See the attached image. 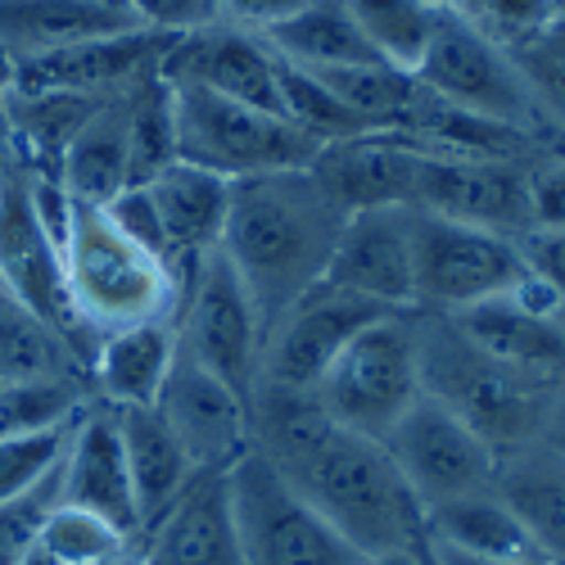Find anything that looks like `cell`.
Returning <instances> with one entry per match:
<instances>
[{
  "instance_id": "21",
  "label": "cell",
  "mask_w": 565,
  "mask_h": 565,
  "mask_svg": "<svg viewBox=\"0 0 565 565\" xmlns=\"http://www.w3.org/2000/svg\"><path fill=\"white\" fill-rule=\"evenodd\" d=\"M308 172L321 185V195L344 217L371 213V209H412L416 146H407V140L390 131H366V136L335 140V146H321Z\"/></svg>"
},
{
  "instance_id": "42",
  "label": "cell",
  "mask_w": 565,
  "mask_h": 565,
  "mask_svg": "<svg viewBox=\"0 0 565 565\" xmlns=\"http://www.w3.org/2000/svg\"><path fill=\"white\" fill-rule=\"evenodd\" d=\"M530 226L534 231H565V150L530 163Z\"/></svg>"
},
{
  "instance_id": "12",
  "label": "cell",
  "mask_w": 565,
  "mask_h": 565,
  "mask_svg": "<svg viewBox=\"0 0 565 565\" xmlns=\"http://www.w3.org/2000/svg\"><path fill=\"white\" fill-rule=\"evenodd\" d=\"M0 276H6L10 295L36 312L51 331H60L82 362L90 366L96 353V335L82 321L73 290H68V271H64V249L45 235L36 209H32V191H28V168L19 159H10V168L0 172Z\"/></svg>"
},
{
  "instance_id": "8",
  "label": "cell",
  "mask_w": 565,
  "mask_h": 565,
  "mask_svg": "<svg viewBox=\"0 0 565 565\" xmlns=\"http://www.w3.org/2000/svg\"><path fill=\"white\" fill-rule=\"evenodd\" d=\"M312 398L340 426L366 439H385L398 426V416L420 398L412 317L394 312L385 321L366 326L362 335H353L340 349V358L326 366Z\"/></svg>"
},
{
  "instance_id": "25",
  "label": "cell",
  "mask_w": 565,
  "mask_h": 565,
  "mask_svg": "<svg viewBox=\"0 0 565 565\" xmlns=\"http://www.w3.org/2000/svg\"><path fill=\"white\" fill-rule=\"evenodd\" d=\"M127 28L140 23L114 0H0V45L14 64Z\"/></svg>"
},
{
  "instance_id": "31",
  "label": "cell",
  "mask_w": 565,
  "mask_h": 565,
  "mask_svg": "<svg viewBox=\"0 0 565 565\" xmlns=\"http://www.w3.org/2000/svg\"><path fill=\"white\" fill-rule=\"evenodd\" d=\"M0 381H82V353L19 299L0 308Z\"/></svg>"
},
{
  "instance_id": "1",
  "label": "cell",
  "mask_w": 565,
  "mask_h": 565,
  "mask_svg": "<svg viewBox=\"0 0 565 565\" xmlns=\"http://www.w3.org/2000/svg\"><path fill=\"white\" fill-rule=\"evenodd\" d=\"M249 430L254 448L358 556L426 539V511L385 444L331 420L312 394L258 385L249 394Z\"/></svg>"
},
{
  "instance_id": "35",
  "label": "cell",
  "mask_w": 565,
  "mask_h": 565,
  "mask_svg": "<svg viewBox=\"0 0 565 565\" xmlns=\"http://www.w3.org/2000/svg\"><path fill=\"white\" fill-rule=\"evenodd\" d=\"M511 60L547 118V127H565V0H552L547 19L534 36L511 45Z\"/></svg>"
},
{
  "instance_id": "9",
  "label": "cell",
  "mask_w": 565,
  "mask_h": 565,
  "mask_svg": "<svg viewBox=\"0 0 565 565\" xmlns=\"http://www.w3.org/2000/svg\"><path fill=\"white\" fill-rule=\"evenodd\" d=\"M412 271L420 312H461L530 286V267L515 235L470 226L435 213L412 217Z\"/></svg>"
},
{
  "instance_id": "16",
  "label": "cell",
  "mask_w": 565,
  "mask_h": 565,
  "mask_svg": "<svg viewBox=\"0 0 565 565\" xmlns=\"http://www.w3.org/2000/svg\"><path fill=\"white\" fill-rule=\"evenodd\" d=\"M159 77L172 86H204L226 100L286 118V109H280V60L258 32L235 28L226 19L172 36Z\"/></svg>"
},
{
  "instance_id": "40",
  "label": "cell",
  "mask_w": 565,
  "mask_h": 565,
  "mask_svg": "<svg viewBox=\"0 0 565 565\" xmlns=\"http://www.w3.org/2000/svg\"><path fill=\"white\" fill-rule=\"evenodd\" d=\"M547 10H552V0H466L457 14H466L484 36H493L502 51H511V45H521L525 36L539 32Z\"/></svg>"
},
{
  "instance_id": "47",
  "label": "cell",
  "mask_w": 565,
  "mask_h": 565,
  "mask_svg": "<svg viewBox=\"0 0 565 565\" xmlns=\"http://www.w3.org/2000/svg\"><path fill=\"white\" fill-rule=\"evenodd\" d=\"M6 100V96H0ZM10 159H14V140H10V122H6V105H0V172L10 168Z\"/></svg>"
},
{
  "instance_id": "6",
  "label": "cell",
  "mask_w": 565,
  "mask_h": 565,
  "mask_svg": "<svg viewBox=\"0 0 565 565\" xmlns=\"http://www.w3.org/2000/svg\"><path fill=\"white\" fill-rule=\"evenodd\" d=\"M412 77L430 90L435 100L457 105L466 114H480L489 122H507V127H521L530 136L543 140L547 118L534 100V90L525 86L521 68H515L511 51L493 36H484L476 23L457 10H439L430 41L420 51Z\"/></svg>"
},
{
  "instance_id": "41",
  "label": "cell",
  "mask_w": 565,
  "mask_h": 565,
  "mask_svg": "<svg viewBox=\"0 0 565 565\" xmlns=\"http://www.w3.org/2000/svg\"><path fill=\"white\" fill-rule=\"evenodd\" d=\"M100 209L109 213V222L127 235L131 245H140L146 254H154L159 263L172 267V258H168V241H163V226H159V213H154V200H150L146 185H122V191H118L109 204H100Z\"/></svg>"
},
{
  "instance_id": "45",
  "label": "cell",
  "mask_w": 565,
  "mask_h": 565,
  "mask_svg": "<svg viewBox=\"0 0 565 565\" xmlns=\"http://www.w3.org/2000/svg\"><path fill=\"white\" fill-rule=\"evenodd\" d=\"M539 444L552 448L556 457H565V390L552 394V407L543 416V430H539Z\"/></svg>"
},
{
  "instance_id": "7",
  "label": "cell",
  "mask_w": 565,
  "mask_h": 565,
  "mask_svg": "<svg viewBox=\"0 0 565 565\" xmlns=\"http://www.w3.org/2000/svg\"><path fill=\"white\" fill-rule=\"evenodd\" d=\"M226 493H231V521H235L245 565H362L366 561L290 489V480L258 448H249L226 470Z\"/></svg>"
},
{
  "instance_id": "32",
  "label": "cell",
  "mask_w": 565,
  "mask_h": 565,
  "mask_svg": "<svg viewBox=\"0 0 565 565\" xmlns=\"http://www.w3.org/2000/svg\"><path fill=\"white\" fill-rule=\"evenodd\" d=\"M177 163V122L172 86L150 73L127 86V185H146Z\"/></svg>"
},
{
  "instance_id": "24",
  "label": "cell",
  "mask_w": 565,
  "mask_h": 565,
  "mask_svg": "<svg viewBox=\"0 0 565 565\" xmlns=\"http://www.w3.org/2000/svg\"><path fill=\"white\" fill-rule=\"evenodd\" d=\"M177 362V326L172 321H140L122 331L100 335L86 366L90 403L105 407H154L168 371Z\"/></svg>"
},
{
  "instance_id": "2",
  "label": "cell",
  "mask_w": 565,
  "mask_h": 565,
  "mask_svg": "<svg viewBox=\"0 0 565 565\" xmlns=\"http://www.w3.org/2000/svg\"><path fill=\"white\" fill-rule=\"evenodd\" d=\"M344 231V213L321 195L308 168L231 181L222 258L258 303L263 331L326 280Z\"/></svg>"
},
{
  "instance_id": "53",
  "label": "cell",
  "mask_w": 565,
  "mask_h": 565,
  "mask_svg": "<svg viewBox=\"0 0 565 565\" xmlns=\"http://www.w3.org/2000/svg\"><path fill=\"white\" fill-rule=\"evenodd\" d=\"M0 385H6V381H0Z\"/></svg>"
},
{
  "instance_id": "36",
  "label": "cell",
  "mask_w": 565,
  "mask_h": 565,
  "mask_svg": "<svg viewBox=\"0 0 565 565\" xmlns=\"http://www.w3.org/2000/svg\"><path fill=\"white\" fill-rule=\"evenodd\" d=\"M276 60H280V55H276ZM280 109H286V118H290L299 131H308L317 146H335V140H349V136H366V131H371L353 109H344V105L331 96V90L321 86L317 73L295 68V64H286V60H280Z\"/></svg>"
},
{
  "instance_id": "49",
  "label": "cell",
  "mask_w": 565,
  "mask_h": 565,
  "mask_svg": "<svg viewBox=\"0 0 565 565\" xmlns=\"http://www.w3.org/2000/svg\"><path fill=\"white\" fill-rule=\"evenodd\" d=\"M19 565H60V561H55V556H51V552H45V547H41V543H32V547H28V556H23V561H19Z\"/></svg>"
},
{
  "instance_id": "50",
  "label": "cell",
  "mask_w": 565,
  "mask_h": 565,
  "mask_svg": "<svg viewBox=\"0 0 565 565\" xmlns=\"http://www.w3.org/2000/svg\"><path fill=\"white\" fill-rule=\"evenodd\" d=\"M6 303H14V295H10V286H6V276H0V308Z\"/></svg>"
},
{
  "instance_id": "44",
  "label": "cell",
  "mask_w": 565,
  "mask_h": 565,
  "mask_svg": "<svg viewBox=\"0 0 565 565\" xmlns=\"http://www.w3.org/2000/svg\"><path fill=\"white\" fill-rule=\"evenodd\" d=\"M312 0H222V19L249 32H267L276 23L295 19L299 10H308Z\"/></svg>"
},
{
  "instance_id": "11",
  "label": "cell",
  "mask_w": 565,
  "mask_h": 565,
  "mask_svg": "<svg viewBox=\"0 0 565 565\" xmlns=\"http://www.w3.org/2000/svg\"><path fill=\"white\" fill-rule=\"evenodd\" d=\"M381 444L394 457L398 476L420 502V511L448 507L470 493H489L502 461V452L484 435H476L461 416H452L430 394H420Z\"/></svg>"
},
{
  "instance_id": "14",
  "label": "cell",
  "mask_w": 565,
  "mask_h": 565,
  "mask_svg": "<svg viewBox=\"0 0 565 565\" xmlns=\"http://www.w3.org/2000/svg\"><path fill=\"white\" fill-rule=\"evenodd\" d=\"M530 163L534 159H476L416 146V213H435L502 235L530 231Z\"/></svg>"
},
{
  "instance_id": "15",
  "label": "cell",
  "mask_w": 565,
  "mask_h": 565,
  "mask_svg": "<svg viewBox=\"0 0 565 565\" xmlns=\"http://www.w3.org/2000/svg\"><path fill=\"white\" fill-rule=\"evenodd\" d=\"M457 331L498 366L543 390H565V308L530 280L525 290L484 299L476 308L444 312Z\"/></svg>"
},
{
  "instance_id": "17",
  "label": "cell",
  "mask_w": 565,
  "mask_h": 565,
  "mask_svg": "<svg viewBox=\"0 0 565 565\" xmlns=\"http://www.w3.org/2000/svg\"><path fill=\"white\" fill-rule=\"evenodd\" d=\"M154 407L181 439L195 470H231L254 448L249 398L235 394L226 381H217L213 371H204L195 358H185L181 344Z\"/></svg>"
},
{
  "instance_id": "52",
  "label": "cell",
  "mask_w": 565,
  "mask_h": 565,
  "mask_svg": "<svg viewBox=\"0 0 565 565\" xmlns=\"http://www.w3.org/2000/svg\"><path fill=\"white\" fill-rule=\"evenodd\" d=\"M547 565H561V561H547Z\"/></svg>"
},
{
  "instance_id": "34",
  "label": "cell",
  "mask_w": 565,
  "mask_h": 565,
  "mask_svg": "<svg viewBox=\"0 0 565 565\" xmlns=\"http://www.w3.org/2000/svg\"><path fill=\"white\" fill-rule=\"evenodd\" d=\"M86 403L90 390L82 381H10L0 385V439L73 426Z\"/></svg>"
},
{
  "instance_id": "18",
  "label": "cell",
  "mask_w": 565,
  "mask_h": 565,
  "mask_svg": "<svg viewBox=\"0 0 565 565\" xmlns=\"http://www.w3.org/2000/svg\"><path fill=\"white\" fill-rule=\"evenodd\" d=\"M172 36L154 28H127L114 36H90L64 51H45L14 64V90H68V96H122L140 77L159 73Z\"/></svg>"
},
{
  "instance_id": "38",
  "label": "cell",
  "mask_w": 565,
  "mask_h": 565,
  "mask_svg": "<svg viewBox=\"0 0 565 565\" xmlns=\"http://www.w3.org/2000/svg\"><path fill=\"white\" fill-rule=\"evenodd\" d=\"M77 426V420H73ZM73 426L60 430H41V435H19V439H0V502H10L28 489H36L41 480H51L64 452H68V435Z\"/></svg>"
},
{
  "instance_id": "4",
  "label": "cell",
  "mask_w": 565,
  "mask_h": 565,
  "mask_svg": "<svg viewBox=\"0 0 565 565\" xmlns=\"http://www.w3.org/2000/svg\"><path fill=\"white\" fill-rule=\"evenodd\" d=\"M64 271L73 303L96 340L140 321H172L181 299L172 267L131 245L100 204L73 200Z\"/></svg>"
},
{
  "instance_id": "23",
  "label": "cell",
  "mask_w": 565,
  "mask_h": 565,
  "mask_svg": "<svg viewBox=\"0 0 565 565\" xmlns=\"http://www.w3.org/2000/svg\"><path fill=\"white\" fill-rule=\"evenodd\" d=\"M146 191L154 200L163 241H168V258H172V276L177 290L191 280V271L222 249V231H226V213H231V181L191 163H172L159 177L146 181Z\"/></svg>"
},
{
  "instance_id": "27",
  "label": "cell",
  "mask_w": 565,
  "mask_h": 565,
  "mask_svg": "<svg viewBox=\"0 0 565 565\" xmlns=\"http://www.w3.org/2000/svg\"><path fill=\"white\" fill-rule=\"evenodd\" d=\"M118 420V439H122V457H127V476H131V493H136V511H140V530H146L159 511L172 507V498L191 484L195 466L185 457L181 439L172 435V426L159 416V407H109Z\"/></svg>"
},
{
  "instance_id": "26",
  "label": "cell",
  "mask_w": 565,
  "mask_h": 565,
  "mask_svg": "<svg viewBox=\"0 0 565 565\" xmlns=\"http://www.w3.org/2000/svg\"><path fill=\"white\" fill-rule=\"evenodd\" d=\"M493 493L515 511L539 556L565 565V457L543 444L502 452Z\"/></svg>"
},
{
  "instance_id": "19",
  "label": "cell",
  "mask_w": 565,
  "mask_h": 565,
  "mask_svg": "<svg viewBox=\"0 0 565 565\" xmlns=\"http://www.w3.org/2000/svg\"><path fill=\"white\" fill-rule=\"evenodd\" d=\"M127 565H245L231 521L226 470H195L172 507L131 539Z\"/></svg>"
},
{
  "instance_id": "13",
  "label": "cell",
  "mask_w": 565,
  "mask_h": 565,
  "mask_svg": "<svg viewBox=\"0 0 565 565\" xmlns=\"http://www.w3.org/2000/svg\"><path fill=\"white\" fill-rule=\"evenodd\" d=\"M385 317H394V308H381V303H371L353 290H340V286H331V280H321V286H312L267 331L258 385L312 394L317 381L326 375V366L340 358V349L353 335H362L366 326L385 321Z\"/></svg>"
},
{
  "instance_id": "33",
  "label": "cell",
  "mask_w": 565,
  "mask_h": 565,
  "mask_svg": "<svg viewBox=\"0 0 565 565\" xmlns=\"http://www.w3.org/2000/svg\"><path fill=\"white\" fill-rule=\"evenodd\" d=\"M349 14L358 19V28L366 32V41L381 51L385 64L412 73L420 51L430 41L435 28V6L430 0H344Z\"/></svg>"
},
{
  "instance_id": "10",
  "label": "cell",
  "mask_w": 565,
  "mask_h": 565,
  "mask_svg": "<svg viewBox=\"0 0 565 565\" xmlns=\"http://www.w3.org/2000/svg\"><path fill=\"white\" fill-rule=\"evenodd\" d=\"M172 326H177V344L185 358H195L204 371H213L217 381H226L245 398L258 390L267 331H263L254 295L235 276V267L222 258V249L209 254L181 286Z\"/></svg>"
},
{
  "instance_id": "43",
  "label": "cell",
  "mask_w": 565,
  "mask_h": 565,
  "mask_svg": "<svg viewBox=\"0 0 565 565\" xmlns=\"http://www.w3.org/2000/svg\"><path fill=\"white\" fill-rule=\"evenodd\" d=\"M515 249H521L530 276L565 308V231H521L515 235Z\"/></svg>"
},
{
  "instance_id": "22",
  "label": "cell",
  "mask_w": 565,
  "mask_h": 565,
  "mask_svg": "<svg viewBox=\"0 0 565 565\" xmlns=\"http://www.w3.org/2000/svg\"><path fill=\"white\" fill-rule=\"evenodd\" d=\"M60 502L109 521L118 534H140V511L127 476V457L118 439V420L105 403H86L68 435V452L60 461Z\"/></svg>"
},
{
  "instance_id": "46",
  "label": "cell",
  "mask_w": 565,
  "mask_h": 565,
  "mask_svg": "<svg viewBox=\"0 0 565 565\" xmlns=\"http://www.w3.org/2000/svg\"><path fill=\"white\" fill-rule=\"evenodd\" d=\"M362 565H426V556H420V543H412V547H394V552H381V556H366Z\"/></svg>"
},
{
  "instance_id": "30",
  "label": "cell",
  "mask_w": 565,
  "mask_h": 565,
  "mask_svg": "<svg viewBox=\"0 0 565 565\" xmlns=\"http://www.w3.org/2000/svg\"><path fill=\"white\" fill-rule=\"evenodd\" d=\"M64 191L82 204H109L127 185V90L105 100L60 159Z\"/></svg>"
},
{
  "instance_id": "48",
  "label": "cell",
  "mask_w": 565,
  "mask_h": 565,
  "mask_svg": "<svg viewBox=\"0 0 565 565\" xmlns=\"http://www.w3.org/2000/svg\"><path fill=\"white\" fill-rule=\"evenodd\" d=\"M14 90V60L6 55V45H0V96H10Z\"/></svg>"
},
{
  "instance_id": "39",
  "label": "cell",
  "mask_w": 565,
  "mask_h": 565,
  "mask_svg": "<svg viewBox=\"0 0 565 565\" xmlns=\"http://www.w3.org/2000/svg\"><path fill=\"white\" fill-rule=\"evenodd\" d=\"M60 507V470L51 480H41L36 489L0 502V565H19L28 556V547L41 539L45 515Z\"/></svg>"
},
{
  "instance_id": "29",
  "label": "cell",
  "mask_w": 565,
  "mask_h": 565,
  "mask_svg": "<svg viewBox=\"0 0 565 565\" xmlns=\"http://www.w3.org/2000/svg\"><path fill=\"white\" fill-rule=\"evenodd\" d=\"M426 543L448 547V552H466V556H484V561L543 565L525 525L515 521V511L493 489L426 511Z\"/></svg>"
},
{
  "instance_id": "20",
  "label": "cell",
  "mask_w": 565,
  "mask_h": 565,
  "mask_svg": "<svg viewBox=\"0 0 565 565\" xmlns=\"http://www.w3.org/2000/svg\"><path fill=\"white\" fill-rule=\"evenodd\" d=\"M412 217H416V209H371V213L344 217L326 280L381 303V308L412 312L416 308Z\"/></svg>"
},
{
  "instance_id": "5",
  "label": "cell",
  "mask_w": 565,
  "mask_h": 565,
  "mask_svg": "<svg viewBox=\"0 0 565 565\" xmlns=\"http://www.w3.org/2000/svg\"><path fill=\"white\" fill-rule=\"evenodd\" d=\"M172 122H177V163L217 172L226 181L295 172L308 168L321 150L290 118L226 100L204 86H172Z\"/></svg>"
},
{
  "instance_id": "51",
  "label": "cell",
  "mask_w": 565,
  "mask_h": 565,
  "mask_svg": "<svg viewBox=\"0 0 565 565\" xmlns=\"http://www.w3.org/2000/svg\"><path fill=\"white\" fill-rule=\"evenodd\" d=\"M420 556H426V565H439V561H435V552L426 547V539H420Z\"/></svg>"
},
{
  "instance_id": "3",
  "label": "cell",
  "mask_w": 565,
  "mask_h": 565,
  "mask_svg": "<svg viewBox=\"0 0 565 565\" xmlns=\"http://www.w3.org/2000/svg\"><path fill=\"white\" fill-rule=\"evenodd\" d=\"M412 340L420 366V394L444 403L470 430L484 435L498 452L539 444L543 416L552 407V390L521 381L470 344L444 312L412 308Z\"/></svg>"
},
{
  "instance_id": "28",
  "label": "cell",
  "mask_w": 565,
  "mask_h": 565,
  "mask_svg": "<svg viewBox=\"0 0 565 565\" xmlns=\"http://www.w3.org/2000/svg\"><path fill=\"white\" fill-rule=\"evenodd\" d=\"M271 55H280L295 68L321 73V68H362V64H385L381 51L366 41L358 19L349 14L344 0H312L295 19L258 32Z\"/></svg>"
},
{
  "instance_id": "37",
  "label": "cell",
  "mask_w": 565,
  "mask_h": 565,
  "mask_svg": "<svg viewBox=\"0 0 565 565\" xmlns=\"http://www.w3.org/2000/svg\"><path fill=\"white\" fill-rule=\"evenodd\" d=\"M36 543L60 565H118L131 552V539L118 534L109 521H100V515H90V511H77V507H64V502L45 515Z\"/></svg>"
}]
</instances>
